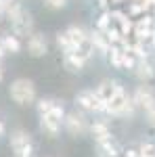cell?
<instances>
[{
	"label": "cell",
	"instance_id": "7c38bea8",
	"mask_svg": "<svg viewBox=\"0 0 155 157\" xmlns=\"http://www.w3.org/2000/svg\"><path fill=\"white\" fill-rule=\"evenodd\" d=\"M90 132L95 136L96 145H99V143H105V140H111V130H109V126L105 121H95L92 128H90Z\"/></svg>",
	"mask_w": 155,
	"mask_h": 157
},
{
	"label": "cell",
	"instance_id": "3957f363",
	"mask_svg": "<svg viewBox=\"0 0 155 157\" xmlns=\"http://www.w3.org/2000/svg\"><path fill=\"white\" fill-rule=\"evenodd\" d=\"M63 120H65V111H63V107H61V105H55L48 113L40 115V126H42V130H44V132L57 134L61 130Z\"/></svg>",
	"mask_w": 155,
	"mask_h": 157
},
{
	"label": "cell",
	"instance_id": "30bf717a",
	"mask_svg": "<svg viewBox=\"0 0 155 157\" xmlns=\"http://www.w3.org/2000/svg\"><path fill=\"white\" fill-rule=\"evenodd\" d=\"M27 50H29L32 57H42V55H46V40H44V36L34 34V36L29 38V42H27Z\"/></svg>",
	"mask_w": 155,
	"mask_h": 157
},
{
	"label": "cell",
	"instance_id": "2e32d148",
	"mask_svg": "<svg viewBox=\"0 0 155 157\" xmlns=\"http://www.w3.org/2000/svg\"><path fill=\"white\" fill-rule=\"evenodd\" d=\"M55 105H57L55 101H50V98H42V101L38 103V111H40V115H44V113H48V111H50V109L55 107Z\"/></svg>",
	"mask_w": 155,
	"mask_h": 157
},
{
	"label": "cell",
	"instance_id": "6da1fadb",
	"mask_svg": "<svg viewBox=\"0 0 155 157\" xmlns=\"http://www.w3.org/2000/svg\"><path fill=\"white\" fill-rule=\"evenodd\" d=\"M134 107H136L134 101H132V98L126 94V90L118 84L113 97L105 103V113H111V115H132V113H134Z\"/></svg>",
	"mask_w": 155,
	"mask_h": 157
},
{
	"label": "cell",
	"instance_id": "52a82bcc",
	"mask_svg": "<svg viewBox=\"0 0 155 157\" xmlns=\"http://www.w3.org/2000/svg\"><path fill=\"white\" fill-rule=\"evenodd\" d=\"M132 101H134L136 107H143L145 113L151 111V109H155V94H153V90H151L149 86H138L136 92H134V97H132Z\"/></svg>",
	"mask_w": 155,
	"mask_h": 157
},
{
	"label": "cell",
	"instance_id": "9c48e42d",
	"mask_svg": "<svg viewBox=\"0 0 155 157\" xmlns=\"http://www.w3.org/2000/svg\"><path fill=\"white\" fill-rule=\"evenodd\" d=\"M63 59H65V67H67V69H72V71H80L84 65H86L88 57L82 55V52H78V50H73V52H65Z\"/></svg>",
	"mask_w": 155,
	"mask_h": 157
},
{
	"label": "cell",
	"instance_id": "277c9868",
	"mask_svg": "<svg viewBox=\"0 0 155 157\" xmlns=\"http://www.w3.org/2000/svg\"><path fill=\"white\" fill-rule=\"evenodd\" d=\"M11 147H13L15 157H32V153H34L32 140L23 130H17V132L11 134Z\"/></svg>",
	"mask_w": 155,
	"mask_h": 157
},
{
	"label": "cell",
	"instance_id": "d6986e66",
	"mask_svg": "<svg viewBox=\"0 0 155 157\" xmlns=\"http://www.w3.org/2000/svg\"><path fill=\"white\" fill-rule=\"evenodd\" d=\"M4 55H6V50L2 48V44H0V59H2V57H4Z\"/></svg>",
	"mask_w": 155,
	"mask_h": 157
},
{
	"label": "cell",
	"instance_id": "ba28073f",
	"mask_svg": "<svg viewBox=\"0 0 155 157\" xmlns=\"http://www.w3.org/2000/svg\"><path fill=\"white\" fill-rule=\"evenodd\" d=\"M65 128H67V132L72 134V136H80V134L86 132V120H84L82 113H78V111H73V113H67L65 115Z\"/></svg>",
	"mask_w": 155,
	"mask_h": 157
},
{
	"label": "cell",
	"instance_id": "7402d4cb",
	"mask_svg": "<svg viewBox=\"0 0 155 157\" xmlns=\"http://www.w3.org/2000/svg\"><path fill=\"white\" fill-rule=\"evenodd\" d=\"M151 44H153V48H155V36H153V38H151Z\"/></svg>",
	"mask_w": 155,
	"mask_h": 157
},
{
	"label": "cell",
	"instance_id": "8fae6325",
	"mask_svg": "<svg viewBox=\"0 0 155 157\" xmlns=\"http://www.w3.org/2000/svg\"><path fill=\"white\" fill-rule=\"evenodd\" d=\"M134 73H136L138 80L147 82V80H151V78L155 75V69H153V65H151L147 59H138L136 65H134Z\"/></svg>",
	"mask_w": 155,
	"mask_h": 157
},
{
	"label": "cell",
	"instance_id": "5b68a950",
	"mask_svg": "<svg viewBox=\"0 0 155 157\" xmlns=\"http://www.w3.org/2000/svg\"><path fill=\"white\" fill-rule=\"evenodd\" d=\"M76 103L86 111H105V103L96 94V90H82L76 98Z\"/></svg>",
	"mask_w": 155,
	"mask_h": 157
},
{
	"label": "cell",
	"instance_id": "9a60e30c",
	"mask_svg": "<svg viewBox=\"0 0 155 157\" xmlns=\"http://www.w3.org/2000/svg\"><path fill=\"white\" fill-rule=\"evenodd\" d=\"M138 157H155V143H143L138 149Z\"/></svg>",
	"mask_w": 155,
	"mask_h": 157
},
{
	"label": "cell",
	"instance_id": "7a4b0ae2",
	"mask_svg": "<svg viewBox=\"0 0 155 157\" xmlns=\"http://www.w3.org/2000/svg\"><path fill=\"white\" fill-rule=\"evenodd\" d=\"M11 98L19 105H27L36 98V86L32 80H25V78H19L11 84Z\"/></svg>",
	"mask_w": 155,
	"mask_h": 157
},
{
	"label": "cell",
	"instance_id": "4fadbf2b",
	"mask_svg": "<svg viewBox=\"0 0 155 157\" xmlns=\"http://www.w3.org/2000/svg\"><path fill=\"white\" fill-rule=\"evenodd\" d=\"M115 86H118V82H109V80H105V82H101V84L96 86V94L101 97V101H103V103H107L109 98L113 97Z\"/></svg>",
	"mask_w": 155,
	"mask_h": 157
},
{
	"label": "cell",
	"instance_id": "ac0fdd59",
	"mask_svg": "<svg viewBox=\"0 0 155 157\" xmlns=\"http://www.w3.org/2000/svg\"><path fill=\"white\" fill-rule=\"evenodd\" d=\"M147 121H149V126H153V128H155V109L147 111Z\"/></svg>",
	"mask_w": 155,
	"mask_h": 157
},
{
	"label": "cell",
	"instance_id": "8992f818",
	"mask_svg": "<svg viewBox=\"0 0 155 157\" xmlns=\"http://www.w3.org/2000/svg\"><path fill=\"white\" fill-rule=\"evenodd\" d=\"M109 59L111 63L115 65V67H126V69H134V65H136V59L132 57L128 50H124L122 46H111L109 48Z\"/></svg>",
	"mask_w": 155,
	"mask_h": 157
},
{
	"label": "cell",
	"instance_id": "ffe728a7",
	"mask_svg": "<svg viewBox=\"0 0 155 157\" xmlns=\"http://www.w3.org/2000/svg\"><path fill=\"white\" fill-rule=\"evenodd\" d=\"M2 78H4V71H2V65H0V82H2Z\"/></svg>",
	"mask_w": 155,
	"mask_h": 157
},
{
	"label": "cell",
	"instance_id": "e0dca14e",
	"mask_svg": "<svg viewBox=\"0 0 155 157\" xmlns=\"http://www.w3.org/2000/svg\"><path fill=\"white\" fill-rule=\"evenodd\" d=\"M48 6H52V9H61V6H65V0H46Z\"/></svg>",
	"mask_w": 155,
	"mask_h": 157
},
{
	"label": "cell",
	"instance_id": "44dd1931",
	"mask_svg": "<svg viewBox=\"0 0 155 157\" xmlns=\"http://www.w3.org/2000/svg\"><path fill=\"white\" fill-rule=\"evenodd\" d=\"M4 132V126H2V121H0V134Z\"/></svg>",
	"mask_w": 155,
	"mask_h": 157
},
{
	"label": "cell",
	"instance_id": "5bb4252c",
	"mask_svg": "<svg viewBox=\"0 0 155 157\" xmlns=\"http://www.w3.org/2000/svg\"><path fill=\"white\" fill-rule=\"evenodd\" d=\"M0 44H2V48L6 50V52H19L21 50V42L15 36H4L0 40Z\"/></svg>",
	"mask_w": 155,
	"mask_h": 157
}]
</instances>
